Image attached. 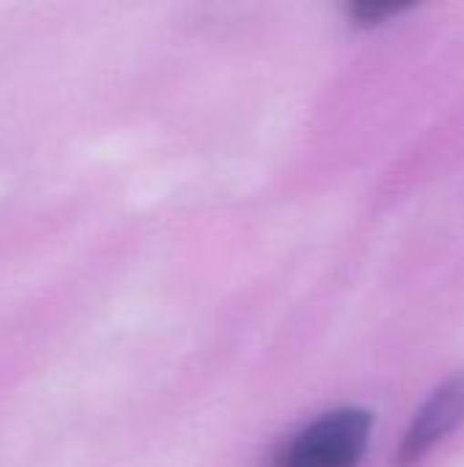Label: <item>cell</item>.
Returning <instances> with one entry per match:
<instances>
[{
  "label": "cell",
  "mask_w": 464,
  "mask_h": 467,
  "mask_svg": "<svg viewBox=\"0 0 464 467\" xmlns=\"http://www.w3.org/2000/svg\"><path fill=\"white\" fill-rule=\"evenodd\" d=\"M464 421V378L446 383L435 397L421 408L413 427L405 435L399 449V462L413 465L427 457L446 435H451Z\"/></svg>",
  "instance_id": "obj_2"
},
{
  "label": "cell",
  "mask_w": 464,
  "mask_h": 467,
  "mask_svg": "<svg viewBox=\"0 0 464 467\" xmlns=\"http://www.w3.org/2000/svg\"><path fill=\"white\" fill-rule=\"evenodd\" d=\"M369 430L372 419L364 410L328 413L293 435L276 454L273 467H358Z\"/></svg>",
  "instance_id": "obj_1"
}]
</instances>
